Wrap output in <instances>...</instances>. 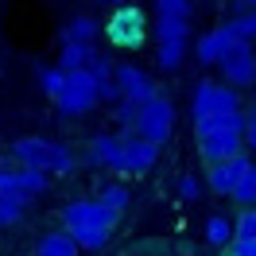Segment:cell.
I'll return each mask as SVG.
<instances>
[{
  "mask_svg": "<svg viewBox=\"0 0 256 256\" xmlns=\"http://www.w3.org/2000/svg\"><path fill=\"white\" fill-rule=\"evenodd\" d=\"M86 163L112 175H148L160 163V148L132 132H97L86 144Z\"/></svg>",
  "mask_w": 256,
  "mask_h": 256,
  "instance_id": "6da1fadb",
  "label": "cell"
},
{
  "mask_svg": "<svg viewBox=\"0 0 256 256\" xmlns=\"http://www.w3.org/2000/svg\"><path fill=\"white\" fill-rule=\"evenodd\" d=\"M116 222L120 218L109 214L97 198H70L62 206V233L78 244L82 252H101L109 244Z\"/></svg>",
  "mask_w": 256,
  "mask_h": 256,
  "instance_id": "7a4b0ae2",
  "label": "cell"
},
{
  "mask_svg": "<svg viewBox=\"0 0 256 256\" xmlns=\"http://www.w3.org/2000/svg\"><path fill=\"white\" fill-rule=\"evenodd\" d=\"M194 136H198V156L206 160V167L244 156V109L194 124Z\"/></svg>",
  "mask_w": 256,
  "mask_h": 256,
  "instance_id": "3957f363",
  "label": "cell"
},
{
  "mask_svg": "<svg viewBox=\"0 0 256 256\" xmlns=\"http://www.w3.org/2000/svg\"><path fill=\"white\" fill-rule=\"evenodd\" d=\"M16 167L39 171V175H70L74 171V148L54 140V136H20L16 144L8 148Z\"/></svg>",
  "mask_w": 256,
  "mask_h": 256,
  "instance_id": "277c9868",
  "label": "cell"
},
{
  "mask_svg": "<svg viewBox=\"0 0 256 256\" xmlns=\"http://www.w3.org/2000/svg\"><path fill=\"white\" fill-rule=\"evenodd\" d=\"M175 120H178L175 101H171V97H163V94H156L152 101H144V105L136 109L132 136H140V140H148V144L163 148L171 136H175Z\"/></svg>",
  "mask_w": 256,
  "mask_h": 256,
  "instance_id": "5b68a950",
  "label": "cell"
},
{
  "mask_svg": "<svg viewBox=\"0 0 256 256\" xmlns=\"http://www.w3.org/2000/svg\"><path fill=\"white\" fill-rule=\"evenodd\" d=\"M54 112L66 116V120H74V116H86L90 109L101 105V97H97V78L90 70H66L62 78V90L54 94Z\"/></svg>",
  "mask_w": 256,
  "mask_h": 256,
  "instance_id": "8992f818",
  "label": "cell"
},
{
  "mask_svg": "<svg viewBox=\"0 0 256 256\" xmlns=\"http://www.w3.org/2000/svg\"><path fill=\"white\" fill-rule=\"evenodd\" d=\"M240 94L237 90H229L222 82H198L190 94V120L194 124H202V120H214V116H229V112H240Z\"/></svg>",
  "mask_w": 256,
  "mask_h": 256,
  "instance_id": "52a82bcc",
  "label": "cell"
},
{
  "mask_svg": "<svg viewBox=\"0 0 256 256\" xmlns=\"http://www.w3.org/2000/svg\"><path fill=\"white\" fill-rule=\"evenodd\" d=\"M186 43H190V20L156 16V66L160 70L175 74L186 58Z\"/></svg>",
  "mask_w": 256,
  "mask_h": 256,
  "instance_id": "ba28073f",
  "label": "cell"
},
{
  "mask_svg": "<svg viewBox=\"0 0 256 256\" xmlns=\"http://www.w3.org/2000/svg\"><path fill=\"white\" fill-rule=\"evenodd\" d=\"M105 35H109V47L116 50H140L148 43V16L140 4H120L109 12V24H105Z\"/></svg>",
  "mask_w": 256,
  "mask_h": 256,
  "instance_id": "9c48e42d",
  "label": "cell"
},
{
  "mask_svg": "<svg viewBox=\"0 0 256 256\" xmlns=\"http://www.w3.org/2000/svg\"><path fill=\"white\" fill-rule=\"evenodd\" d=\"M218 74H222V86L237 90V94L252 90L256 86V50H252V43H237V47L218 62Z\"/></svg>",
  "mask_w": 256,
  "mask_h": 256,
  "instance_id": "30bf717a",
  "label": "cell"
},
{
  "mask_svg": "<svg viewBox=\"0 0 256 256\" xmlns=\"http://www.w3.org/2000/svg\"><path fill=\"white\" fill-rule=\"evenodd\" d=\"M112 86H116L120 101H132V105H144V101H152V97L160 94V90H156V78L136 62L112 66Z\"/></svg>",
  "mask_w": 256,
  "mask_h": 256,
  "instance_id": "8fae6325",
  "label": "cell"
},
{
  "mask_svg": "<svg viewBox=\"0 0 256 256\" xmlns=\"http://www.w3.org/2000/svg\"><path fill=\"white\" fill-rule=\"evenodd\" d=\"M233 47H237V39L225 32V28H214V32L194 39V58H198V66H218Z\"/></svg>",
  "mask_w": 256,
  "mask_h": 256,
  "instance_id": "7c38bea8",
  "label": "cell"
},
{
  "mask_svg": "<svg viewBox=\"0 0 256 256\" xmlns=\"http://www.w3.org/2000/svg\"><path fill=\"white\" fill-rule=\"evenodd\" d=\"M248 156H237V160H225V163H210L206 167V186L214 194H222V198H229L233 194V186H237V178L244 175V167H248Z\"/></svg>",
  "mask_w": 256,
  "mask_h": 256,
  "instance_id": "4fadbf2b",
  "label": "cell"
},
{
  "mask_svg": "<svg viewBox=\"0 0 256 256\" xmlns=\"http://www.w3.org/2000/svg\"><path fill=\"white\" fill-rule=\"evenodd\" d=\"M97 35H101V24H97L94 16H70L62 24L58 39H62V43H78V47H94Z\"/></svg>",
  "mask_w": 256,
  "mask_h": 256,
  "instance_id": "5bb4252c",
  "label": "cell"
},
{
  "mask_svg": "<svg viewBox=\"0 0 256 256\" xmlns=\"http://www.w3.org/2000/svg\"><path fill=\"white\" fill-rule=\"evenodd\" d=\"M32 256H82V248L66 237L62 229H47V233H39V237H35Z\"/></svg>",
  "mask_w": 256,
  "mask_h": 256,
  "instance_id": "9a60e30c",
  "label": "cell"
},
{
  "mask_svg": "<svg viewBox=\"0 0 256 256\" xmlns=\"http://www.w3.org/2000/svg\"><path fill=\"white\" fill-rule=\"evenodd\" d=\"M202 240H206L214 252H229V244H233V218L210 214L206 225H202Z\"/></svg>",
  "mask_w": 256,
  "mask_h": 256,
  "instance_id": "2e32d148",
  "label": "cell"
},
{
  "mask_svg": "<svg viewBox=\"0 0 256 256\" xmlns=\"http://www.w3.org/2000/svg\"><path fill=\"white\" fill-rule=\"evenodd\" d=\"M94 198L109 210V214H116V218H124V210L132 206V190H128L124 182H116V178H105V182H101V190H97Z\"/></svg>",
  "mask_w": 256,
  "mask_h": 256,
  "instance_id": "e0dca14e",
  "label": "cell"
},
{
  "mask_svg": "<svg viewBox=\"0 0 256 256\" xmlns=\"http://www.w3.org/2000/svg\"><path fill=\"white\" fill-rule=\"evenodd\" d=\"M12 190H16V198L32 202V198H39V194H47V175L28 171V167H12Z\"/></svg>",
  "mask_w": 256,
  "mask_h": 256,
  "instance_id": "ac0fdd59",
  "label": "cell"
},
{
  "mask_svg": "<svg viewBox=\"0 0 256 256\" xmlns=\"http://www.w3.org/2000/svg\"><path fill=\"white\" fill-rule=\"evenodd\" d=\"M94 47H78V43H62V50H58V70H86V66L94 62Z\"/></svg>",
  "mask_w": 256,
  "mask_h": 256,
  "instance_id": "d6986e66",
  "label": "cell"
},
{
  "mask_svg": "<svg viewBox=\"0 0 256 256\" xmlns=\"http://www.w3.org/2000/svg\"><path fill=\"white\" fill-rule=\"evenodd\" d=\"M222 28L233 35L237 43H256V12H252V8H248V12H237V16H229Z\"/></svg>",
  "mask_w": 256,
  "mask_h": 256,
  "instance_id": "ffe728a7",
  "label": "cell"
},
{
  "mask_svg": "<svg viewBox=\"0 0 256 256\" xmlns=\"http://www.w3.org/2000/svg\"><path fill=\"white\" fill-rule=\"evenodd\" d=\"M229 198H233L240 210L256 206V163H248V167H244V175L237 178V186H233V194H229Z\"/></svg>",
  "mask_w": 256,
  "mask_h": 256,
  "instance_id": "44dd1931",
  "label": "cell"
},
{
  "mask_svg": "<svg viewBox=\"0 0 256 256\" xmlns=\"http://www.w3.org/2000/svg\"><path fill=\"white\" fill-rule=\"evenodd\" d=\"M24 214H28V202H24V198H16V194H4V198H0V229L20 225Z\"/></svg>",
  "mask_w": 256,
  "mask_h": 256,
  "instance_id": "7402d4cb",
  "label": "cell"
},
{
  "mask_svg": "<svg viewBox=\"0 0 256 256\" xmlns=\"http://www.w3.org/2000/svg\"><path fill=\"white\" fill-rule=\"evenodd\" d=\"M62 78H66V70H58V66H39V74H35V82L47 94V101H54V94L62 90Z\"/></svg>",
  "mask_w": 256,
  "mask_h": 256,
  "instance_id": "603a6c76",
  "label": "cell"
},
{
  "mask_svg": "<svg viewBox=\"0 0 256 256\" xmlns=\"http://www.w3.org/2000/svg\"><path fill=\"white\" fill-rule=\"evenodd\" d=\"M175 194H178V202H198V194H202V178L194 175V171H182V175L175 178Z\"/></svg>",
  "mask_w": 256,
  "mask_h": 256,
  "instance_id": "cb8c5ba5",
  "label": "cell"
},
{
  "mask_svg": "<svg viewBox=\"0 0 256 256\" xmlns=\"http://www.w3.org/2000/svg\"><path fill=\"white\" fill-rule=\"evenodd\" d=\"M233 240H256V206L240 210L233 222Z\"/></svg>",
  "mask_w": 256,
  "mask_h": 256,
  "instance_id": "d4e9b609",
  "label": "cell"
},
{
  "mask_svg": "<svg viewBox=\"0 0 256 256\" xmlns=\"http://www.w3.org/2000/svg\"><path fill=\"white\" fill-rule=\"evenodd\" d=\"M156 4V16L167 20H190V0H152Z\"/></svg>",
  "mask_w": 256,
  "mask_h": 256,
  "instance_id": "484cf974",
  "label": "cell"
},
{
  "mask_svg": "<svg viewBox=\"0 0 256 256\" xmlns=\"http://www.w3.org/2000/svg\"><path fill=\"white\" fill-rule=\"evenodd\" d=\"M229 256H256V240H233Z\"/></svg>",
  "mask_w": 256,
  "mask_h": 256,
  "instance_id": "4316f807",
  "label": "cell"
},
{
  "mask_svg": "<svg viewBox=\"0 0 256 256\" xmlns=\"http://www.w3.org/2000/svg\"><path fill=\"white\" fill-rule=\"evenodd\" d=\"M244 152H252V156H256V124H252V120H244Z\"/></svg>",
  "mask_w": 256,
  "mask_h": 256,
  "instance_id": "83f0119b",
  "label": "cell"
},
{
  "mask_svg": "<svg viewBox=\"0 0 256 256\" xmlns=\"http://www.w3.org/2000/svg\"><path fill=\"white\" fill-rule=\"evenodd\" d=\"M4 194H16L12 190V167H0V198Z\"/></svg>",
  "mask_w": 256,
  "mask_h": 256,
  "instance_id": "f1b7e54d",
  "label": "cell"
},
{
  "mask_svg": "<svg viewBox=\"0 0 256 256\" xmlns=\"http://www.w3.org/2000/svg\"><path fill=\"white\" fill-rule=\"evenodd\" d=\"M244 120H252V124H256V105H252L248 112H244Z\"/></svg>",
  "mask_w": 256,
  "mask_h": 256,
  "instance_id": "f546056e",
  "label": "cell"
},
{
  "mask_svg": "<svg viewBox=\"0 0 256 256\" xmlns=\"http://www.w3.org/2000/svg\"><path fill=\"white\" fill-rule=\"evenodd\" d=\"M240 4H248V8H252V12H256V0H240Z\"/></svg>",
  "mask_w": 256,
  "mask_h": 256,
  "instance_id": "4dcf8cb0",
  "label": "cell"
},
{
  "mask_svg": "<svg viewBox=\"0 0 256 256\" xmlns=\"http://www.w3.org/2000/svg\"><path fill=\"white\" fill-rule=\"evenodd\" d=\"M97 4H112V0H97Z\"/></svg>",
  "mask_w": 256,
  "mask_h": 256,
  "instance_id": "1f68e13d",
  "label": "cell"
},
{
  "mask_svg": "<svg viewBox=\"0 0 256 256\" xmlns=\"http://www.w3.org/2000/svg\"><path fill=\"white\" fill-rule=\"evenodd\" d=\"M218 256H229V252H218Z\"/></svg>",
  "mask_w": 256,
  "mask_h": 256,
  "instance_id": "d6a6232c",
  "label": "cell"
}]
</instances>
